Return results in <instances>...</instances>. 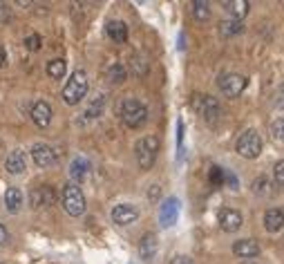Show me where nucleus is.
<instances>
[{
    "label": "nucleus",
    "instance_id": "obj_1",
    "mask_svg": "<svg viewBox=\"0 0 284 264\" xmlns=\"http://www.w3.org/2000/svg\"><path fill=\"white\" fill-rule=\"evenodd\" d=\"M87 90H90V83H87V74L83 70H76L74 74H72V79L65 83L63 87V101L67 105H76V103H81L85 99Z\"/></svg>",
    "mask_w": 284,
    "mask_h": 264
},
{
    "label": "nucleus",
    "instance_id": "obj_2",
    "mask_svg": "<svg viewBox=\"0 0 284 264\" xmlns=\"http://www.w3.org/2000/svg\"><path fill=\"white\" fill-rule=\"evenodd\" d=\"M121 119L128 128H141L148 121V108L137 99H126L121 105Z\"/></svg>",
    "mask_w": 284,
    "mask_h": 264
},
{
    "label": "nucleus",
    "instance_id": "obj_3",
    "mask_svg": "<svg viewBox=\"0 0 284 264\" xmlns=\"http://www.w3.org/2000/svg\"><path fill=\"white\" fill-rule=\"evenodd\" d=\"M85 206H87V201H85L83 190H81L76 184H67L63 188V208H65V213L72 215V217H79V215L85 213Z\"/></svg>",
    "mask_w": 284,
    "mask_h": 264
},
{
    "label": "nucleus",
    "instance_id": "obj_4",
    "mask_svg": "<svg viewBox=\"0 0 284 264\" xmlns=\"http://www.w3.org/2000/svg\"><path fill=\"white\" fill-rule=\"evenodd\" d=\"M235 148L244 159H257L262 154V137H260V132L257 130H246L244 134H240Z\"/></svg>",
    "mask_w": 284,
    "mask_h": 264
},
{
    "label": "nucleus",
    "instance_id": "obj_5",
    "mask_svg": "<svg viewBox=\"0 0 284 264\" xmlns=\"http://www.w3.org/2000/svg\"><path fill=\"white\" fill-rule=\"evenodd\" d=\"M157 152H159V137H143L137 141V159H139V166L143 170H150L154 159H157Z\"/></svg>",
    "mask_w": 284,
    "mask_h": 264
},
{
    "label": "nucleus",
    "instance_id": "obj_6",
    "mask_svg": "<svg viewBox=\"0 0 284 264\" xmlns=\"http://www.w3.org/2000/svg\"><path fill=\"white\" fill-rule=\"evenodd\" d=\"M190 105H193L195 112L204 117L208 123H213L215 119L219 117V103H217V99H213V96H208V94H204V96L195 94L193 101H190Z\"/></svg>",
    "mask_w": 284,
    "mask_h": 264
},
{
    "label": "nucleus",
    "instance_id": "obj_7",
    "mask_svg": "<svg viewBox=\"0 0 284 264\" xmlns=\"http://www.w3.org/2000/svg\"><path fill=\"white\" fill-rule=\"evenodd\" d=\"M246 87V76L242 74H226L219 79V90L224 96H229V99H235V96H240L242 92H244Z\"/></svg>",
    "mask_w": 284,
    "mask_h": 264
},
{
    "label": "nucleus",
    "instance_id": "obj_8",
    "mask_svg": "<svg viewBox=\"0 0 284 264\" xmlns=\"http://www.w3.org/2000/svg\"><path fill=\"white\" fill-rule=\"evenodd\" d=\"M112 220H115V224H119V226H130L139 220V210H137V206L119 204L112 208Z\"/></svg>",
    "mask_w": 284,
    "mask_h": 264
},
{
    "label": "nucleus",
    "instance_id": "obj_9",
    "mask_svg": "<svg viewBox=\"0 0 284 264\" xmlns=\"http://www.w3.org/2000/svg\"><path fill=\"white\" fill-rule=\"evenodd\" d=\"M177 217H179V199L168 197L166 201H163L161 210H159V222H161V226L170 229V226L177 224Z\"/></svg>",
    "mask_w": 284,
    "mask_h": 264
},
{
    "label": "nucleus",
    "instance_id": "obj_10",
    "mask_svg": "<svg viewBox=\"0 0 284 264\" xmlns=\"http://www.w3.org/2000/svg\"><path fill=\"white\" fill-rule=\"evenodd\" d=\"M29 199H32L34 208H47V206H51L56 201V190L51 186H38V188L32 190Z\"/></svg>",
    "mask_w": 284,
    "mask_h": 264
},
{
    "label": "nucleus",
    "instance_id": "obj_11",
    "mask_svg": "<svg viewBox=\"0 0 284 264\" xmlns=\"http://www.w3.org/2000/svg\"><path fill=\"white\" fill-rule=\"evenodd\" d=\"M32 157L38 168H47V166H51L56 162V152L54 148L47 146V143H36V146L32 148Z\"/></svg>",
    "mask_w": 284,
    "mask_h": 264
},
{
    "label": "nucleus",
    "instance_id": "obj_12",
    "mask_svg": "<svg viewBox=\"0 0 284 264\" xmlns=\"http://www.w3.org/2000/svg\"><path fill=\"white\" fill-rule=\"evenodd\" d=\"M242 213L240 210H235V208H224L219 213V226H221V231H226V233H235V231H240V226H242Z\"/></svg>",
    "mask_w": 284,
    "mask_h": 264
},
{
    "label": "nucleus",
    "instance_id": "obj_13",
    "mask_svg": "<svg viewBox=\"0 0 284 264\" xmlns=\"http://www.w3.org/2000/svg\"><path fill=\"white\" fill-rule=\"evenodd\" d=\"M32 121L38 128H47L51 121V105L47 101H36L32 105Z\"/></svg>",
    "mask_w": 284,
    "mask_h": 264
},
{
    "label": "nucleus",
    "instance_id": "obj_14",
    "mask_svg": "<svg viewBox=\"0 0 284 264\" xmlns=\"http://www.w3.org/2000/svg\"><path fill=\"white\" fill-rule=\"evenodd\" d=\"M233 253H235L237 257L251 260V257L260 255V244H257L255 240H251V237H246V240H237L235 244H233Z\"/></svg>",
    "mask_w": 284,
    "mask_h": 264
},
{
    "label": "nucleus",
    "instance_id": "obj_15",
    "mask_svg": "<svg viewBox=\"0 0 284 264\" xmlns=\"http://www.w3.org/2000/svg\"><path fill=\"white\" fill-rule=\"evenodd\" d=\"M5 168H7V173L12 175H20L27 170V157H25L23 150H14V152H9L7 162H5Z\"/></svg>",
    "mask_w": 284,
    "mask_h": 264
},
{
    "label": "nucleus",
    "instance_id": "obj_16",
    "mask_svg": "<svg viewBox=\"0 0 284 264\" xmlns=\"http://www.w3.org/2000/svg\"><path fill=\"white\" fill-rule=\"evenodd\" d=\"M157 235L154 233H146V235L141 237V244H139V255H141V260L150 262L154 260V255H157Z\"/></svg>",
    "mask_w": 284,
    "mask_h": 264
},
{
    "label": "nucleus",
    "instance_id": "obj_17",
    "mask_svg": "<svg viewBox=\"0 0 284 264\" xmlns=\"http://www.w3.org/2000/svg\"><path fill=\"white\" fill-rule=\"evenodd\" d=\"M282 224H284V210L280 206L275 208H268L264 213V226L268 233H280L282 231Z\"/></svg>",
    "mask_w": 284,
    "mask_h": 264
},
{
    "label": "nucleus",
    "instance_id": "obj_18",
    "mask_svg": "<svg viewBox=\"0 0 284 264\" xmlns=\"http://www.w3.org/2000/svg\"><path fill=\"white\" fill-rule=\"evenodd\" d=\"M107 36H110L115 43H126L128 40V27L123 20H110L107 23Z\"/></svg>",
    "mask_w": 284,
    "mask_h": 264
},
{
    "label": "nucleus",
    "instance_id": "obj_19",
    "mask_svg": "<svg viewBox=\"0 0 284 264\" xmlns=\"http://www.w3.org/2000/svg\"><path fill=\"white\" fill-rule=\"evenodd\" d=\"M5 206H7L9 213H18L23 208V193H20V188H7V193H5Z\"/></svg>",
    "mask_w": 284,
    "mask_h": 264
},
{
    "label": "nucleus",
    "instance_id": "obj_20",
    "mask_svg": "<svg viewBox=\"0 0 284 264\" xmlns=\"http://www.w3.org/2000/svg\"><path fill=\"white\" fill-rule=\"evenodd\" d=\"M224 7L233 14L235 20H242L249 14V3L246 0H229V3H224Z\"/></svg>",
    "mask_w": 284,
    "mask_h": 264
},
{
    "label": "nucleus",
    "instance_id": "obj_21",
    "mask_svg": "<svg viewBox=\"0 0 284 264\" xmlns=\"http://www.w3.org/2000/svg\"><path fill=\"white\" fill-rule=\"evenodd\" d=\"M87 170H90V164H87V159H74L70 166V175L72 179H76V182H83Z\"/></svg>",
    "mask_w": 284,
    "mask_h": 264
},
{
    "label": "nucleus",
    "instance_id": "obj_22",
    "mask_svg": "<svg viewBox=\"0 0 284 264\" xmlns=\"http://www.w3.org/2000/svg\"><path fill=\"white\" fill-rule=\"evenodd\" d=\"M65 72H67V63L63 59H54V61H49L47 63V74L51 76V79L61 81L65 76Z\"/></svg>",
    "mask_w": 284,
    "mask_h": 264
},
{
    "label": "nucleus",
    "instance_id": "obj_23",
    "mask_svg": "<svg viewBox=\"0 0 284 264\" xmlns=\"http://www.w3.org/2000/svg\"><path fill=\"white\" fill-rule=\"evenodd\" d=\"M242 29H244V25H242V20H224V23L219 25V34L221 36H237L242 34Z\"/></svg>",
    "mask_w": 284,
    "mask_h": 264
},
{
    "label": "nucleus",
    "instance_id": "obj_24",
    "mask_svg": "<svg viewBox=\"0 0 284 264\" xmlns=\"http://www.w3.org/2000/svg\"><path fill=\"white\" fill-rule=\"evenodd\" d=\"M193 16H195V20H199V23L208 20L210 18V5L204 3V0H195L193 3Z\"/></svg>",
    "mask_w": 284,
    "mask_h": 264
},
{
    "label": "nucleus",
    "instance_id": "obj_25",
    "mask_svg": "<svg viewBox=\"0 0 284 264\" xmlns=\"http://www.w3.org/2000/svg\"><path fill=\"white\" fill-rule=\"evenodd\" d=\"M126 79H128V72H126V67H123L121 63H115L110 67V72H107V81L110 83L121 85V83H126Z\"/></svg>",
    "mask_w": 284,
    "mask_h": 264
},
{
    "label": "nucleus",
    "instance_id": "obj_26",
    "mask_svg": "<svg viewBox=\"0 0 284 264\" xmlns=\"http://www.w3.org/2000/svg\"><path fill=\"white\" fill-rule=\"evenodd\" d=\"M251 188H253V193H255V195H268V193H271L273 186H271V182H268V179H264V177H257L255 182H253Z\"/></svg>",
    "mask_w": 284,
    "mask_h": 264
},
{
    "label": "nucleus",
    "instance_id": "obj_27",
    "mask_svg": "<svg viewBox=\"0 0 284 264\" xmlns=\"http://www.w3.org/2000/svg\"><path fill=\"white\" fill-rule=\"evenodd\" d=\"M130 63L134 67V72H137L139 76H143L148 72V63H146V56H141V54H137V56H132L130 59Z\"/></svg>",
    "mask_w": 284,
    "mask_h": 264
},
{
    "label": "nucleus",
    "instance_id": "obj_28",
    "mask_svg": "<svg viewBox=\"0 0 284 264\" xmlns=\"http://www.w3.org/2000/svg\"><path fill=\"white\" fill-rule=\"evenodd\" d=\"M101 112H103V96H99V99L92 103L90 110L85 112V117L87 119H96V117H101Z\"/></svg>",
    "mask_w": 284,
    "mask_h": 264
},
{
    "label": "nucleus",
    "instance_id": "obj_29",
    "mask_svg": "<svg viewBox=\"0 0 284 264\" xmlns=\"http://www.w3.org/2000/svg\"><path fill=\"white\" fill-rule=\"evenodd\" d=\"M25 47H27V49H32V51L40 49V36H38V34L27 36V38H25Z\"/></svg>",
    "mask_w": 284,
    "mask_h": 264
},
{
    "label": "nucleus",
    "instance_id": "obj_30",
    "mask_svg": "<svg viewBox=\"0 0 284 264\" xmlns=\"http://www.w3.org/2000/svg\"><path fill=\"white\" fill-rule=\"evenodd\" d=\"M275 184H277V188H282L284 186V162L282 159L275 164Z\"/></svg>",
    "mask_w": 284,
    "mask_h": 264
},
{
    "label": "nucleus",
    "instance_id": "obj_31",
    "mask_svg": "<svg viewBox=\"0 0 284 264\" xmlns=\"http://www.w3.org/2000/svg\"><path fill=\"white\" fill-rule=\"evenodd\" d=\"M282 126H284V123H282V119H277V121H275V123H273V126H271L273 139H275L277 143H282Z\"/></svg>",
    "mask_w": 284,
    "mask_h": 264
},
{
    "label": "nucleus",
    "instance_id": "obj_32",
    "mask_svg": "<svg viewBox=\"0 0 284 264\" xmlns=\"http://www.w3.org/2000/svg\"><path fill=\"white\" fill-rule=\"evenodd\" d=\"M7 20H12V12H9L7 5L0 3V23H7Z\"/></svg>",
    "mask_w": 284,
    "mask_h": 264
},
{
    "label": "nucleus",
    "instance_id": "obj_33",
    "mask_svg": "<svg viewBox=\"0 0 284 264\" xmlns=\"http://www.w3.org/2000/svg\"><path fill=\"white\" fill-rule=\"evenodd\" d=\"M170 264H195V262L190 260L188 255H175V257H173V262H170Z\"/></svg>",
    "mask_w": 284,
    "mask_h": 264
},
{
    "label": "nucleus",
    "instance_id": "obj_34",
    "mask_svg": "<svg viewBox=\"0 0 284 264\" xmlns=\"http://www.w3.org/2000/svg\"><path fill=\"white\" fill-rule=\"evenodd\" d=\"M5 244H9V233L3 224H0V246H5Z\"/></svg>",
    "mask_w": 284,
    "mask_h": 264
},
{
    "label": "nucleus",
    "instance_id": "obj_35",
    "mask_svg": "<svg viewBox=\"0 0 284 264\" xmlns=\"http://www.w3.org/2000/svg\"><path fill=\"white\" fill-rule=\"evenodd\" d=\"M159 193H161V188H159V186H150V190H148V199H157L159 197Z\"/></svg>",
    "mask_w": 284,
    "mask_h": 264
},
{
    "label": "nucleus",
    "instance_id": "obj_36",
    "mask_svg": "<svg viewBox=\"0 0 284 264\" xmlns=\"http://www.w3.org/2000/svg\"><path fill=\"white\" fill-rule=\"evenodd\" d=\"M7 65V54H5V49L0 47V67H5Z\"/></svg>",
    "mask_w": 284,
    "mask_h": 264
},
{
    "label": "nucleus",
    "instance_id": "obj_37",
    "mask_svg": "<svg viewBox=\"0 0 284 264\" xmlns=\"http://www.w3.org/2000/svg\"><path fill=\"white\" fill-rule=\"evenodd\" d=\"M242 264H257V262H251V260H246V262H242Z\"/></svg>",
    "mask_w": 284,
    "mask_h": 264
}]
</instances>
